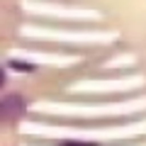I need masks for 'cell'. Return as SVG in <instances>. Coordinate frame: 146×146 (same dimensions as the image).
<instances>
[{
  "label": "cell",
  "instance_id": "obj_1",
  "mask_svg": "<svg viewBox=\"0 0 146 146\" xmlns=\"http://www.w3.org/2000/svg\"><path fill=\"white\" fill-rule=\"evenodd\" d=\"M22 115V100L17 95H10V98L0 100V122H12Z\"/></svg>",
  "mask_w": 146,
  "mask_h": 146
},
{
  "label": "cell",
  "instance_id": "obj_3",
  "mask_svg": "<svg viewBox=\"0 0 146 146\" xmlns=\"http://www.w3.org/2000/svg\"><path fill=\"white\" fill-rule=\"evenodd\" d=\"M3 83H5V73H3V68H0V88H3Z\"/></svg>",
  "mask_w": 146,
  "mask_h": 146
},
{
  "label": "cell",
  "instance_id": "obj_2",
  "mask_svg": "<svg viewBox=\"0 0 146 146\" xmlns=\"http://www.w3.org/2000/svg\"><path fill=\"white\" fill-rule=\"evenodd\" d=\"M15 68H17V71H32L29 63H15Z\"/></svg>",
  "mask_w": 146,
  "mask_h": 146
}]
</instances>
